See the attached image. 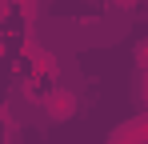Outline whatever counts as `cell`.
<instances>
[{
  "instance_id": "1",
  "label": "cell",
  "mask_w": 148,
  "mask_h": 144,
  "mask_svg": "<svg viewBox=\"0 0 148 144\" xmlns=\"http://www.w3.org/2000/svg\"><path fill=\"white\" fill-rule=\"evenodd\" d=\"M44 112H48L52 120H72L76 116V92H68V88H52V92L44 96Z\"/></svg>"
},
{
  "instance_id": "2",
  "label": "cell",
  "mask_w": 148,
  "mask_h": 144,
  "mask_svg": "<svg viewBox=\"0 0 148 144\" xmlns=\"http://www.w3.org/2000/svg\"><path fill=\"white\" fill-rule=\"evenodd\" d=\"M136 64H140V68H148V36L136 44Z\"/></svg>"
},
{
  "instance_id": "3",
  "label": "cell",
  "mask_w": 148,
  "mask_h": 144,
  "mask_svg": "<svg viewBox=\"0 0 148 144\" xmlns=\"http://www.w3.org/2000/svg\"><path fill=\"white\" fill-rule=\"evenodd\" d=\"M112 4H120V8H132V4H136V0H112Z\"/></svg>"
},
{
  "instance_id": "4",
  "label": "cell",
  "mask_w": 148,
  "mask_h": 144,
  "mask_svg": "<svg viewBox=\"0 0 148 144\" xmlns=\"http://www.w3.org/2000/svg\"><path fill=\"white\" fill-rule=\"evenodd\" d=\"M108 144H128V140H120V136H112V140H108Z\"/></svg>"
}]
</instances>
